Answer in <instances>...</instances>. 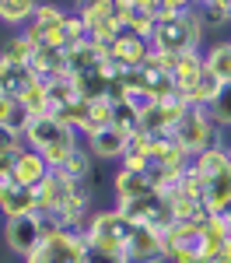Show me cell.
<instances>
[{
  "mask_svg": "<svg viewBox=\"0 0 231 263\" xmlns=\"http://www.w3.org/2000/svg\"><path fill=\"white\" fill-rule=\"evenodd\" d=\"M207 4H214V0H196V7H207Z\"/></svg>",
  "mask_w": 231,
  "mask_h": 263,
  "instance_id": "35",
  "label": "cell"
},
{
  "mask_svg": "<svg viewBox=\"0 0 231 263\" xmlns=\"http://www.w3.org/2000/svg\"><path fill=\"white\" fill-rule=\"evenodd\" d=\"M172 141L179 144L189 158H196V155H203L214 144H228L231 137H224V134L217 130V123L210 120L207 109H193V105H189L186 116L175 123V130H172Z\"/></svg>",
  "mask_w": 231,
  "mask_h": 263,
  "instance_id": "7",
  "label": "cell"
},
{
  "mask_svg": "<svg viewBox=\"0 0 231 263\" xmlns=\"http://www.w3.org/2000/svg\"><path fill=\"white\" fill-rule=\"evenodd\" d=\"M203 39H207V25L200 18V11L193 7V11H182V14L158 18L147 42L161 57H186V53H203Z\"/></svg>",
  "mask_w": 231,
  "mask_h": 263,
  "instance_id": "3",
  "label": "cell"
},
{
  "mask_svg": "<svg viewBox=\"0 0 231 263\" xmlns=\"http://www.w3.org/2000/svg\"><path fill=\"white\" fill-rule=\"evenodd\" d=\"M193 168L203 182V207L210 214H224L231 207V147L214 144L193 158Z\"/></svg>",
  "mask_w": 231,
  "mask_h": 263,
  "instance_id": "5",
  "label": "cell"
},
{
  "mask_svg": "<svg viewBox=\"0 0 231 263\" xmlns=\"http://www.w3.org/2000/svg\"><path fill=\"white\" fill-rule=\"evenodd\" d=\"M14 158H18V151H0V186L14 182Z\"/></svg>",
  "mask_w": 231,
  "mask_h": 263,
  "instance_id": "31",
  "label": "cell"
},
{
  "mask_svg": "<svg viewBox=\"0 0 231 263\" xmlns=\"http://www.w3.org/2000/svg\"><path fill=\"white\" fill-rule=\"evenodd\" d=\"M214 263H231V242L224 246V249H221L217 256H214Z\"/></svg>",
  "mask_w": 231,
  "mask_h": 263,
  "instance_id": "33",
  "label": "cell"
},
{
  "mask_svg": "<svg viewBox=\"0 0 231 263\" xmlns=\"http://www.w3.org/2000/svg\"><path fill=\"white\" fill-rule=\"evenodd\" d=\"M28 214H39V193L21 182L0 186V218L14 221V218H28Z\"/></svg>",
  "mask_w": 231,
  "mask_h": 263,
  "instance_id": "14",
  "label": "cell"
},
{
  "mask_svg": "<svg viewBox=\"0 0 231 263\" xmlns=\"http://www.w3.org/2000/svg\"><path fill=\"white\" fill-rule=\"evenodd\" d=\"M221 218H224V224H228V235H231V207L224 211V214H221Z\"/></svg>",
  "mask_w": 231,
  "mask_h": 263,
  "instance_id": "34",
  "label": "cell"
},
{
  "mask_svg": "<svg viewBox=\"0 0 231 263\" xmlns=\"http://www.w3.org/2000/svg\"><path fill=\"white\" fill-rule=\"evenodd\" d=\"M35 84H39V78L32 74V67H18V63L0 60V95H11V99L21 102Z\"/></svg>",
  "mask_w": 231,
  "mask_h": 263,
  "instance_id": "21",
  "label": "cell"
},
{
  "mask_svg": "<svg viewBox=\"0 0 231 263\" xmlns=\"http://www.w3.org/2000/svg\"><path fill=\"white\" fill-rule=\"evenodd\" d=\"M25 123H28V116H25L21 102L11 99V95H0V126H7V130L25 137Z\"/></svg>",
  "mask_w": 231,
  "mask_h": 263,
  "instance_id": "27",
  "label": "cell"
},
{
  "mask_svg": "<svg viewBox=\"0 0 231 263\" xmlns=\"http://www.w3.org/2000/svg\"><path fill=\"white\" fill-rule=\"evenodd\" d=\"M35 193H39V214L49 228L84 232L88 218L95 214V207H91V186L67 179L60 168H53Z\"/></svg>",
  "mask_w": 231,
  "mask_h": 263,
  "instance_id": "1",
  "label": "cell"
},
{
  "mask_svg": "<svg viewBox=\"0 0 231 263\" xmlns=\"http://www.w3.org/2000/svg\"><path fill=\"white\" fill-rule=\"evenodd\" d=\"M53 168H49V162L42 158L39 151H32L28 144L18 151V158H14V182H21V186H32V190H39L42 182H46V176H49Z\"/></svg>",
  "mask_w": 231,
  "mask_h": 263,
  "instance_id": "17",
  "label": "cell"
},
{
  "mask_svg": "<svg viewBox=\"0 0 231 263\" xmlns=\"http://www.w3.org/2000/svg\"><path fill=\"white\" fill-rule=\"evenodd\" d=\"M196 0H161V18L165 14H182V11H193Z\"/></svg>",
  "mask_w": 231,
  "mask_h": 263,
  "instance_id": "32",
  "label": "cell"
},
{
  "mask_svg": "<svg viewBox=\"0 0 231 263\" xmlns=\"http://www.w3.org/2000/svg\"><path fill=\"white\" fill-rule=\"evenodd\" d=\"M126 263H165L161 235L137 224V235L130 239V249H126Z\"/></svg>",
  "mask_w": 231,
  "mask_h": 263,
  "instance_id": "20",
  "label": "cell"
},
{
  "mask_svg": "<svg viewBox=\"0 0 231 263\" xmlns=\"http://www.w3.org/2000/svg\"><path fill=\"white\" fill-rule=\"evenodd\" d=\"M228 147H231V141H228Z\"/></svg>",
  "mask_w": 231,
  "mask_h": 263,
  "instance_id": "36",
  "label": "cell"
},
{
  "mask_svg": "<svg viewBox=\"0 0 231 263\" xmlns=\"http://www.w3.org/2000/svg\"><path fill=\"white\" fill-rule=\"evenodd\" d=\"M154 49H151V42L144 35H137V32H123L119 39L109 42V60L116 63V67H123V70H137L140 63H147Z\"/></svg>",
  "mask_w": 231,
  "mask_h": 263,
  "instance_id": "15",
  "label": "cell"
},
{
  "mask_svg": "<svg viewBox=\"0 0 231 263\" xmlns=\"http://www.w3.org/2000/svg\"><path fill=\"white\" fill-rule=\"evenodd\" d=\"M60 172L67 176V179H74V182H88V179H91V172H95V158H91V151L81 144V147L60 165Z\"/></svg>",
  "mask_w": 231,
  "mask_h": 263,
  "instance_id": "26",
  "label": "cell"
},
{
  "mask_svg": "<svg viewBox=\"0 0 231 263\" xmlns=\"http://www.w3.org/2000/svg\"><path fill=\"white\" fill-rule=\"evenodd\" d=\"M228 242L231 235L221 214H210L207 221H175L161 232L165 263H214Z\"/></svg>",
  "mask_w": 231,
  "mask_h": 263,
  "instance_id": "2",
  "label": "cell"
},
{
  "mask_svg": "<svg viewBox=\"0 0 231 263\" xmlns=\"http://www.w3.org/2000/svg\"><path fill=\"white\" fill-rule=\"evenodd\" d=\"M49 224L42 221V214H28V218H14V221H4L0 235H4V249L14 256V260H25L35 253V246L42 242Z\"/></svg>",
  "mask_w": 231,
  "mask_h": 263,
  "instance_id": "11",
  "label": "cell"
},
{
  "mask_svg": "<svg viewBox=\"0 0 231 263\" xmlns=\"http://www.w3.org/2000/svg\"><path fill=\"white\" fill-rule=\"evenodd\" d=\"M161 57V53H158ZM161 60L172 67V78H175V91L179 95H186L193 84L203 78V53H186V57H161Z\"/></svg>",
  "mask_w": 231,
  "mask_h": 263,
  "instance_id": "19",
  "label": "cell"
},
{
  "mask_svg": "<svg viewBox=\"0 0 231 263\" xmlns=\"http://www.w3.org/2000/svg\"><path fill=\"white\" fill-rule=\"evenodd\" d=\"M39 4L42 0H0V21L11 25V28L18 32V28H25L28 21L35 18Z\"/></svg>",
  "mask_w": 231,
  "mask_h": 263,
  "instance_id": "25",
  "label": "cell"
},
{
  "mask_svg": "<svg viewBox=\"0 0 231 263\" xmlns=\"http://www.w3.org/2000/svg\"><path fill=\"white\" fill-rule=\"evenodd\" d=\"M130 141H133V134H126V130H119V126H105V130H98V134H91L88 141H84V147L91 151V158L95 162H123V155L130 151Z\"/></svg>",
  "mask_w": 231,
  "mask_h": 263,
  "instance_id": "13",
  "label": "cell"
},
{
  "mask_svg": "<svg viewBox=\"0 0 231 263\" xmlns=\"http://www.w3.org/2000/svg\"><path fill=\"white\" fill-rule=\"evenodd\" d=\"M116 207H119L133 224L151 228V232H158V235L175 224V211H172V200H168L165 190L147 193V197H137V200H123V203H116Z\"/></svg>",
  "mask_w": 231,
  "mask_h": 263,
  "instance_id": "10",
  "label": "cell"
},
{
  "mask_svg": "<svg viewBox=\"0 0 231 263\" xmlns=\"http://www.w3.org/2000/svg\"><path fill=\"white\" fill-rule=\"evenodd\" d=\"M32 53H35V42L28 39L25 32H11L7 39L0 42V60H7V63H18V67H28L32 63Z\"/></svg>",
  "mask_w": 231,
  "mask_h": 263,
  "instance_id": "24",
  "label": "cell"
},
{
  "mask_svg": "<svg viewBox=\"0 0 231 263\" xmlns=\"http://www.w3.org/2000/svg\"><path fill=\"white\" fill-rule=\"evenodd\" d=\"M25 144L32 151H39L42 158L49 162V168H60L84 141L74 126H67L56 116L42 112V116H28V123H25Z\"/></svg>",
  "mask_w": 231,
  "mask_h": 263,
  "instance_id": "4",
  "label": "cell"
},
{
  "mask_svg": "<svg viewBox=\"0 0 231 263\" xmlns=\"http://www.w3.org/2000/svg\"><path fill=\"white\" fill-rule=\"evenodd\" d=\"M186 99L182 95H175V99H165V102H151L144 105V112H140V126H137V134H144V137H172V130H175V123L186 116Z\"/></svg>",
  "mask_w": 231,
  "mask_h": 263,
  "instance_id": "12",
  "label": "cell"
},
{
  "mask_svg": "<svg viewBox=\"0 0 231 263\" xmlns=\"http://www.w3.org/2000/svg\"><path fill=\"white\" fill-rule=\"evenodd\" d=\"M147 193H158V182L151 179V172H126V168H116V176H112V197H116V203L137 200V197H147Z\"/></svg>",
  "mask_w": 231,
  "mask_h": 263,
  "instance_id": "16",
  "label": "cell"
},
{
  "mask_svg": "<svg viewBox=\"0 0 231 263\" xmlns=\"http://www.w3.org/2000/svg\"><path fill=\"white\" fill-rule=\"evenodd\" d=\"M28 67H32V74H35L39 81L67 78V49H56V46H35Z\"/></svg>",
  "mask_w": 231,
  "mask_h": 263,
  "instance_id": "22",
  "label": "cell"
},
{
  "mask_svg": "<svg viewBox=\"0 0 231 263\" xmlns=\"http://www.w3.org/2000/svg\"><path fill=\"white\" fill-rule=\"evenodd\" d=\"M123 14H158L161 18V0H116Z\"/></svg>",
  "mask_w": 231,
  "mask_h": 263,
  "instance_id": "30",
  "label": "cell"
},
{
  "mask_svg": "<svg viewBox=\"0 0 231 263\" xmlns=\"http://www.w3.org/2000/svg\"><path fill=\"white\" fill-rule=\"evenodd\" d=\"M203 63H207V70L221 84H231V39L203 46Z\"/></svg>",
  "mask_w": 231,
  "mask_h": 263,
  "instance_id": "23",
  "label": "cell"
},
{
  "mask_svg": "<svg viewBox=\"0 0 231 263\" xmlns=\"http://www.w3.org/2000/svg\"><path fill=\"white\" fill-rule=\"evenodd\" d=\"M74 11L81 14L84 28H88V39L112 42V39H119V35L126 32L116 0H74Z\"/></svg>",
  "mask_w": 231,
  "mask_h": 263,
  "instance_id": "9",
  "label": "cell"
},
{
  "mask_svg": "<svg viewBox=\"0 0 231 263\" xmlns=\"http://www.w3.org/2000/svg\"><path fill=\"white\" fill-rule=\"evenodd\" d=\"M70 11L63 7V4H53V0H42L39 11H35V18L28 21V25H35V28H49V25H60Z\"/></svg>",
  "mask_w": 231,
  "mask_h": 263,
  "instance_id": "29",
  "label": "cell"
},
{
  "mask_svg": "<svg viewBox=\"0 0 231 263\" xmlns=\"http://www.w3.org/2000/svg\"><path fill=\"white\" fill-rule=\"evenodd\" d=\"M109 60V42H98V39H84L77 42L74 49H67V74L74 78V74H84V70H91V67H98V63Z\"/></svg>",
  "mask_w": 231,
  "mask_h": 263,
  "instance_id": "18",
  "label": "cell"
},
{
  "mask_svg": "<svg viewBox=\"0 0 231 263\" xmlns=\"http://www.w3.org/2000/svg\"><path fill=\"white\" fill-rule=\"evenodd\" d=\"M21 263H88V239L84 232H70V228H46L35 253Z\"/></svg>",
  "mask_w": 231,
  "mask_h": 263,
  "instance_id": "8",
  "label": "cell"
},
{
  "mask_svg": "<svg viewBox=\"0 0 231 263\" xmlns=\"http://www.w3.org/2000/svg\"><path fill=\"white\" fill-rule=\"evenodd\" d=\"M207 112H210V120L217 123V130L228 137V134H231V84L221 88V95L207 105Z\"/></svg>",
  "mask_w": 231,
  "mask_h": 263,
  "instance_id": "28",
  "label": "cell"
},
{
  "mask_svg": "<svg viewBox=\"0 0 231 263\" xmlns=\"http://www.w3.org/2000/svg\"><path fill=\"white\" fill-rule=\"evenodd\" d=\"M137 235V224L126 218L123 211L112 203L105 211H95L88 224H84V239H88V249L91 253H109V256H119L126 260V249H130V239Z\"/></svg>",
  "mask_w": 231,
  "mask_h": 263,
  "instance_id": "6",
  "label": "cell"
}]
</instances>
